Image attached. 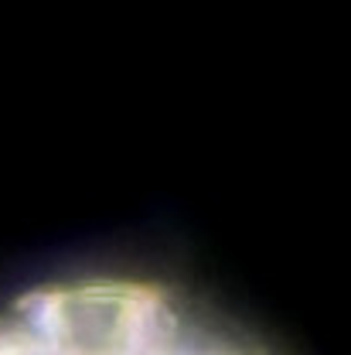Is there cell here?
Returning a JSON list of instances; mask_svg holds the SVG:
<instances>
[{
	"mask_svg": "<svg viewBox=\"0 0 351 355\" xmlns=\"http://www.w3.org/2000/svg\"><path fill=\"white\" fill-rule=\"evenodd\" d=\"M0 355H260L168 287L79 280L0 311Z\"/></svg>",
	"mask_w": 351,
	"mask_h": 355,
	"instance_id": "obj_1",
	"label": "cell"
}]
</instances>
